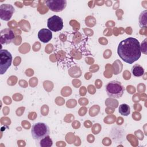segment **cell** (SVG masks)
Returning <instances> with one entry per match:
<instances>
[{
    "label": "cell",
    "mask_w": 147,
    "mask_h": 147,
    "mask_svg": "<svg viewBox=\"0 0 147 147\" xmlns=\"http://www.w3.org/2000/svg\"><path fill=\"white\" fill-rule=\"evenodd\" d=\"M47 26L51 31L55 32L60 31L64 26L63 19L58 16H53L48 19Z\"/></svg>",
    "instance_id": "obj_5"
},
{
    "label": "cell",
    "mask_w": 147,
    "mask_h": 147,
    "mask_svg": "<svg viewBox=\"0 0 147 147\" xmlns=\"http://www.w3.org/2000/svg\"><path fill=\"white\" fill-rule=\"evenodd\" d=\"M31 133L33 138L40 141L50 134L49 126L44 122H37L32 125Z\"/></svg>",
    "instance_id": "obj_3"
},
{
    "label": "cell",
    "mask_w": 147,
    "mask_h": 147,
    "mask_svg": "<svg viewBox=\"0 0 147 147\" xmlns=\"http://www.w3.org/2000/svg\"><path fill=\"white\" fill-rule=\"evenodd\" d=\"M48 7L55 12H60L63 11L67 6L65 0H48L45 1Z\"/></svg>",
    "instance_id": "obj_6"
},
{
    "label": "cell",
    "mask_w": 147,
    "mask_h": 147,
    "mask_svg": "<svg viewBox=\"0 0 147 147\" xmlns=\"http://www.w3.org/2000/svg\"><path fill=\"white\" fill-rule=\"evenodd\" d=\"M14 34L10 28H5L0 32V42L1 44H9L14 38Z\"/></svg>",
    "instance_id": "obj_8"
},
{
    "label": "cell",
    "mask_w": 147,
    "mask_h": 147,
    "mask_svg": "<svg viewBox=\"0 0 147 147\" xmlns=\"http://www.w3.org/2000/svg\"><path fill=\"white\" fill-rule=\"evenodd\" d=\"M124 91V87L117 80L111 81L106 86V91L110 98H119L123 94Z\"/></svg>",
    "instance_id": "obj_2"
},
{
    "label": "cell",
    "mask_w": 147,
    "mask_h": 147,
    "mask_svg": "<svg viewBox=\"0 0 147 147\" xmlns=\"http://www.w3.org/2000/svg\"><path fill=\"white\" fill-rule=\"evenodd\" d=\"M131 72L134 76L140 77L144 75V69L141 65L138 64H136L132 67Z\"/></svg>",
    "instance_id": "obj_10"
},
{
    "label": "cell",
    "mask_w": 147,
    "mask_h": 147,
    "mask_svg": "<svg viewBox=\"0 0 147 147\" xmlns=\"http://www.w3.org/2000/svg\"><path fill=\"white\" fill-rule=\"evenodd\" d=\"M147 10H145L142 11L139 17V25L141 28L146 26V18H147Z\"/></svg>",
    "instance_id": "obj_13"
},
{
    "label": "cell",
    "mask_w": 147,
    "mask_h": 147,
    "mask_svg": "<svg viewBox=\"0 0 147 147\" xmlns=\"http://www.w3.org/2000/svg\"><path fill=\"white\" fill-rule=\"evenodd\" d=\"M39 144L41 147H51L53 145V142L50 137L48 136L40 140Z\"/></svg>",
    "instance_id": "obj_12"
},
{
    "label": "cell",
    "mask_w": 147,
    "mask_h": 147,
    "mask_svg": "<svg viewBox=\"0 0 147 147\" xmlns=\"http://www.w3.org/2000/svg\"><path fill=\"white\" fill-rule=\"evenodd\" d=\"M12 55L7 50L0 51V74H4L10 67L12 62Z\"/></svg>",
    "instance_id": "obj_4"
},
{
    "label": "cell",
    "mask_w": 147,
    "mask_h": 147,
    "mask_svg": "<svg viewBox=\"0 0 147 147\" xmlns=\"http://www.w3.org/2000/svg\"><path fill=\"white\" fill-rule=\"evenodd\" d=\"M119 113L123 116H127L130 113V108L127 104H121L118 108Z\"/></svg>",
    "instance_id": "obj_11"
},
{
    "label": "cell",
    "mask_w": 147,
    "mask_h": 147,
    "mask_svg": "<svg viewBox=\"0 0 147 147\" xmlns=\"http://www.w3.org/2000/svg\"><path fill=\"white\" fill-rule=\"evenodd\" d=\"M15 11L14 7L10 4H2L0 6V18L3 21H9Z\"/></svg>",
    "instance_id": "obj_7"
},
{
    "label": "cell",
    "mask_w": 147,
    "mask_h": 147,
    "mask_svg": "<svg viewBox=\"0 0 147 147\" xmlns=\"http://www.w3.org/2000/svg\"><path fill=\"white\" fill-rule=\"evenodd\" d=\"M38 39L44 43L49 42L52 38V33L49 29L43 28L39 30L38 33Z\"/></svg>",
    "instance_id": "obj_9"
},
{
    "label": "cell",
    "mask_w": 147,
    "mask_h": 147,
    "mask_svg": "<svg viewBox=\"0 0 147 147\" xmlns=\"http://www.w3.org/2000/svg\"><path fill=\"white\" fill-rule=\"evenodd\" d=\"M117 53L125 63L132 64L138 60L141 55L140 44L138 40L129 37L122 40L118 44Z\"/></svg>",
    "instance_id": "obj_1"
}]
</instances>
